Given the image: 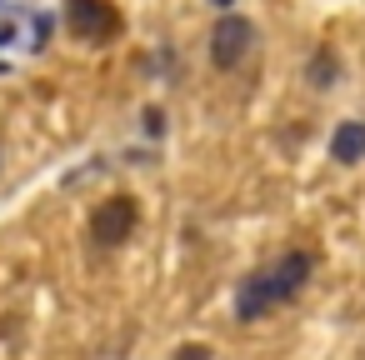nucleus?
<instances>
[{"mask_svg": "<svg viewBox=\"0 0 365 360\" xmlns=\"http://www.w3.org/2000/svg\"><path fill=\"white\" fill-rule=\"evenodd\" d=\"M310 270H315V255H310V250H290V255H280L275 265H265V270L245 275V280H240V290H235V315L250 325V320H260L265 310H275V305L295 300V295L305 290Z\"/></svg>", "mask_w": 365, "mask_h": 360, "instance_id": "f257e3e1", "label": "nucleus"}, {"mask_svg": "<svg viewBox=\"0 0 365 360\" xmlns=\"http://www.w3.org/2000/svg\"><path fill=\"white\" fill-rule=\"evenodd\" d=\"M66 26L76 41H91V46H106L120 36V11L110 0H71L66 6Z\"/></svg>", "mask_w": 365, "mask_h": 360, "instance_id": "f03ea898", "label": "nucleus"}, {"mask_svg": "<svg viewBox=\"0 0 365 360\" xmlns=\"http://www.w3.org/2000/svg\"><path fill=\"white\" fill-rule=\"evenodd\" d=\"M135 220H140V205H135L130 195H110V200H101L96 215H91V240H96L101 250H115L120 240H130Z\"/></svg>", "mask_w": 365, "mask_h": 360, "instance_id": "7ed1b4c3", "label": "nucleus"}, {"mask_svg": "<svg viewBox=\"0 0 365 360\" xmlns=\"http://www.w3.org/2000/svg\"><path fill=\"white\" fill-rule=\"evenodd\" d=\"M255 46V26L245 16H225L215 31H210V66L215 71H235Z\"/></svg>", "mask_w": 365, "mask_h": 360, "instance_id": "20e7f679", "label": "nucleus"}, {"mask_svg": "<svg viewBox=\"0 0 365 360\" xmlns=\"http://www.w3.org/2000/svg\"><path fill=\"white\" fill-rule=\"evenodd\" d=\"M330 160H340V165L365 160V120H340V125H335V135H330Z\"/></svg>", "mask_w": 365, "mask_h": 360, "instance_id": "39448f33", "label": "nucleus"}, {"mask_svg": "<svg viewBox=\"0 0 365 360\" xmlns=\"http://www.w3.org/2000/svg\"><path fill=\"white\" fill-rule=\"evenodd\" d=\"M305 81H310L315 91H330V86L340 81V61L330 56V46H320V51L310 56V66H305Z\"/></svg>", "mask_w": 365, "mask_h": 360, "instance_id": "423d86ee", "label": "nucleus"}, {"mask_svg": "<svg viewBox=\"0 0 365 360\" xmlns=\"http://www.w3.org/2000/svg\"><path fill=\"white\" fill-rule=\"evenodd\" d=\"M175 360H210V345H180Z\"/></svg>", "mask_w": 365, "mask_h": 360, "instance_id": "0eeeda50", "label": "nucleus"}, {"mask_svg": "<svg viewBox=\"0 0 365 360\" xmlns=\"http://www.w3.org/2000/svg\"><path fill=\"white\" fill-rule=\"evenodd\" d=\"M210 6H220V11H230V6H235V0H210Z\"/></svg>", "mask_w": 365, "mask_h": 360, "instance_id": "6e6552de", "label": "nucleus"}]
</instances>
